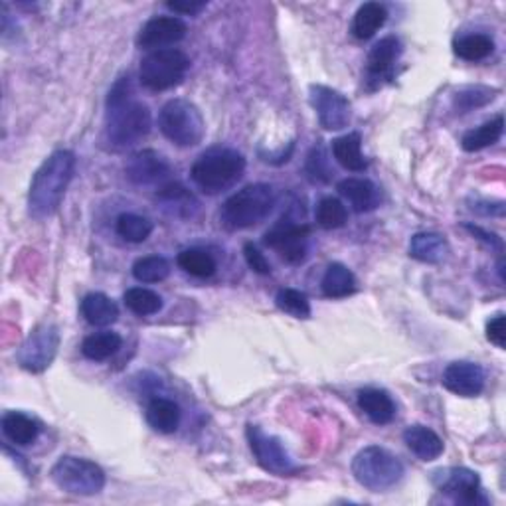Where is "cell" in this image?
<instances>
[{
  "instance_id": "cell-36",
  "label": "cell",
  "mask_w": 506,
  "mask_h": 506,
  "mask_svg": "<svg viewBox=\"0 0 506 506\" xmlns=\"http://www.w3.org/2000/svg\"><path fill=\"white\" fill-rule=\"evenodd\" d=\"M346 206L338 198H323L317 206V224L325 230L343 228L346 224Z\"/></svg>"
},
{
  "instance_id": "cell-30",
  "label": "cell",
  "mask_w": 506,
  "mask_h": 506,
  "mask_svg": "<svg viewBox=\"0 0 506 506\" xmlns=\"http://www.w3.org/2000/svg\"><path fill=\"white\" fill-rule=\"evenodd\" d=\"M123 340L117 333H111V330H106V333H96L89 335L84 345H81V353H84L86 358L96 360V363H101V360H107L113 354L117 353L121 348Z\"/></svg>"
},
{
  "instance_id": "cell-42",
  "label": "cell",
  "mask_w": 506,
  "mask_h": 506,
  "mask_svg": "<svg viewBox=\"0 0 506 506\" xmlns=\"http://www.w3.org/2000/svg\"><path fill=\"white\" fill-rule=\"evenodd\" d=\"M167 6L179 14H198L200 10L206 8V3H167Z\"/></svg>"
},
{
  "instance_id": "cell-19",
  "label": "cell",
  "mask_w": 506,
  "mask_h": 506,
  "mask_svg": "<svg viewBox=\"0 0 506 506\" xmlns=\"http://www.w3.org/2000/svg\"><path fill=\"white\" fill-rule=\"evenodd\" d=\"M408 449L421 461H436L443 453V439L426 426H409L404 431Z\"/></svg>"
},
{
  "instance_id": "cell-15",
  "label": "cell",
  "mask_w": 506,
  "mask_h": 506,
  "mask_svg": "<svg viewBox=\"0 0 506 506\" xmlns=\"http://www.w3.org/2000/svg\"><path fill=\"white\" fill-rule=\"evenodd\" d=\"M186 36V24L177 16H154L141 28L137 46L144 50H164L180 42Z\"/></svg>"
},
{
  "instance_id": "cell-24",
  "label": "cell",
  "mask_w": 506,
  "mask_h": 506,
  "mask_svg": "<svg viewBox=\"0 0 506 506\" xmlns=\"http://www.w3.org/2000/svg\"><path fill=\"white\" fill-rule=\"evenodd\" d=\"M182 411L179 404L169 398H154L147 406L149 426L159 433H174L180 426Z\"/></svg>"
},
{
  "instance_id": "cell-41",
  "label": "cell",
  "mask_w": 506,
  "mask_h": 506,
  "mask_svg": "<svg viewBox=\"0 0 506 506\" xmlns=\"http://www.w3.org/2000/svg\"><path fill=\"white\" fill-rule=\"evenodd\" d=\"M474 237H479V240H483L484 244H489L491 247H497L499 252H502V240L497 235V234H489V232H484L483 228H479V225H471L467 224L465 225Z\"/></svg>"
},
{
  "instance_id": "cell-11",
  "label": "cell",
  "mask_w": 506,
  "mask_h": 506,
  "mask_svg": "<svg viewBox=\"0 0 506 506\" xmlns=\"http://www.w3.org/2000/svg\"><path fill=\"white\" fill-rule=\"evenodd\" d=\"M308 234L311 228L305 224H295L291 220L277 222L273 228L265 234L263 242L267 247H271L287 263L299 265L305 262L308 252Z\"/></svg>"
},
{
  "instance_id": "cell-31",
  "label": "cell",
  "mask_w": 506,
  "mask_h": 506,
  "mask_svg": "<svg viewBox=\"0 0 506 506\" xmlns=\"http://www.w3.org/2000/svg\"><path fill=\"white\" fill-rule=\"evenodd\" d=\"M123 301H125V307L131 313H135L139 317L157 315L162 308L161 295L151 291V289H144V287L127 289V293L123 295Z\"/></svg>"
},
{
  "instance_id": "cell-20",
  "label": "cell",
  "mask_w": 506,
  "mask_h": 506,
  "mask_svg": "<svg viewBox=\"0 0 506 506\" xmlns=\"http://www.w3.org/2000/svg\"><path fill=\"white\" fill-rule=\"evenodd\" d=\"M338 192L345 196L354 212H370L380 202V192L366 179H346L338 182Z\"/></svg>"
},
{
  "instance_id": "cell-12",
  "label": "cell",
  "mask_w": 506,
  "mask_h": 506,
  "mask_svg": "<svg viewBox=\"0 0 506 506\" xmlns=\"http://www.w3.org/2000/svg\"><path fill=\"white\" fill-rule=\"evenodd\" d=\"M433 483H436L437 491H441L443 494H447L449 499L455 501L457 504H484L487 501L483 499V491H481V479L479 474L465 469V467H449V469H441L436 473L433 477Z\"/></svg>"
},
{
  "instance_id": "cell-1",
  "label": "cell",
  "mask_w": 506,
  "mask_h": 506,
  "mask_svg": "<svg viewBox=\"0 0 506 506\" xmlns=\"http://www.w3.org/2000/svg\"><path fill=\"white\" fill-rule=\"evenodd\" d=\"M151 131V111L135 97L131 78H121L107 96L106 127L101 143L113 152L129 151Z\"/></svg>"
},
{
  "instance_id": "cell-4",
  "label": "cell",
  "mask_w": 506,
  "mask_h": 506,
  "mask_svg": "<svg viewBox=\"0 0 506 506\" xmlns=\"http://www.w3.org/2000/svg\"><path fill=\"white\" fill-rule=\"evenodd\" d=\"M275 206V192L270 184H250L224 202L220 222L225 230H247L263 222Z\"/></svg>"
},
{
  "instance_id": "cell-9",
  "label": "cell",
  "mask_w": 506,
  "mask_h": 506,
  "mask_svg": "<svg viewBox=\"0 0 506 506\" xmlns=\"http://www.w3.org/2000/svg\"><path fill=\"white\" fill-rule=\"evenodd\" d=\"M58 348H60L58 327L51 323H44L36 327L32 333L28 335L23 346L18 348L16 360L20 368L40 374V372H44L51 363H54Z\"/></svg>"
},
{
  "instance_id": "cell-39",
  "label": "cell",
  "mask_w": 506,
  "mask_h": 506,
  "mask_svg": "<svg viewBox=\"0 0 506 506\" xmlns=\"http://www.w3.org/2000/svg\"><path fill=\"white\" fill-rule=\"evenodd\" d=\"M244 255H245L247 265H250V270H253L255 273H260V275H270L271 273L270 262L265 260V255L260 250H257L253 244L244 245Z\"/></svg>"
},
{
  "instance_id": "cell-28",
  "label": "cell",
  "mask_w": 506,
  "mask_h": 506,
  "mask_svg": "<svg viewBox=\"0 0 506 506\" xmlns=\"http://www.w3.org/2000/svg\"><path fill=\"white\" fill-rule=\"evenodd\" d=\"M502 131H504V117L497 115L494 119L483 123L481 127L465 133L463 139H461V147L467 152L483 151V149H487V147H491V144L497 143L502 137Z\"/></svg>"
},
{
  "instance_id": "cell-13",
  "label": "cell",
  "mask_w": 506,
  "mask_h": 506,
  "mask_svg": "<svg viewBox=\"0 0 506 506\" xmlns=\"http://www.w3.org/2000/svg\"><path fill=\"white\" fill-rule=\"evenodd\" d=\"M308 99L317 111L318 123L327 131H340L348 127L350 123V103L343 93L327 87V86H311Z\"/></svg>"
},
{
  "instance_id": "cell-21",
  "label": "cell",
  "mask_w": 506,
  "mask_h": 506,
  "mask_svg": "<svg viewBox=\"0 0 506 506\" xmlns=\"http://www.w3.org/2000/svg\"><path fill=\"white\" fill-rule=\"evenodd\" d=\"M449 253L447 240L436 232H421L411 237L409 255L423 263H439Z\"/></svg>"
},
{
  "instance_id": "cell-6",
  "label": "cell",
  "mask_w": 506,
  "mask_h": 506,
  "mask_svg": "<svg viewBox=\"0 0 506 506\" xmlns=\"http://www.w3.org/2000/svg\"><path fill=\"white\" fill-rule=\"evenodd\" d=\"M159 129L177 147H196L206 133L200 109L186 99H170L159 113Z\"/></svg>"
},
{
  "instance_id": "cell-26",
  "label": "cell",
  "mask_w": 506,
  "mask_h": 506,
  "mask_svg": "<svg viewBox=\"0 0 506 506\" xmlns=\"http://www.w3.org/2000/svg\"><path fill=\"white\" fill-rule=\"evenodd\" d=\"M81 315L93 327H109L117 321L119 308L103 293H89L81 301Z\"/></svg>"
},
{
  "instance_id": "cell-29",
  "label": "cell",
  "mask_w": 506,
  "mask_h": 506,
  "mask_svg": "<svg viewBox=\"0 0 506 506\" xmlns=\"http://www.w3.org/2000/svg\"><path fill=\"white\" fill-rule=\"evenodd\" d=\"M159 202L164 210H169L172 216H192V210L198 206L194 196L180 184H164L157 194Z\"/></svg>"
},
{
  "instance_id": "cell-14",
  "label": "cell",
  "mask_w": 506,
  "mask_h": 506,
  "mask_svg": "<svg viewBox=\"0 0 506 506\" xmlns=\"http://www.w3.org/2000/svg\"><path fill=\"white\" fill-rule=\"evenodd\" d=\"M127 179L137 186L162 184L170 177V164L157 151H139L131 154L125 164Z\"/></svg>"
},
{
  "instance_id": "cell-5",
  "label": "cell",
  "mask_w": 506,
  "mask_h": 506,
  "mask_svg": "<svg viewBox=\"0 0 506 506\" xmlns=\"http://www.w3.org/2000/svg\"><path fill=\"white\" fill-rule=\"evenodd\" d=\"M354 479L372 492H384L404 477V465L384 447L370 446L356 453L353 461Z\"/></svg>"
},
{
  "instance_id": "cell-16",
  "label": "cell",
  "mask_w": 506,
  "mask_h": 506,
  "mask_svg": "<svg viewBox=\"0 0 506 506\" xmlns=\"http://www.w3.org/2000/svg\"><path fill=\"white\" fill-rule=\"evenodd\" d=\"M484 370L467 360H457L451 363L446 372H443V386H446L451 394L461 398H477L484 388Z\"/></svg>"
},
{
  "instance_id": "cell-38",
  "label": "cell",
  "mask_w": 506,
  "mask_h": 506,
  "mask_svg": "<svg viewBox=\"0 0 506 506\" xmlns=\"http://www.w3.org/2000/svg\"><path fill=\"white\" fill-rule=\"evenodd\" d=\"M492 89L489 87H467V89H463L457 93V97H455V107L459 109L457 113H467V111H473V109H477V107H483V106H487V103L494 97L492 96Z\"/></svg>"
},
{
  "instance_id": "cell-8",
  "label": "cell",
  "mask_w": 506,
  "mask_h": 506,
  "mask_svg": "<svg viewBox=\"0 0 506 506\" xmlns=\"http://www.w3.org/2000/svg\"><path fill=\"white\" fill-rule=\"evenodd\" d=\"M50 477L61 491L78 497H93L106 487V473L99 465L74 455L60 457L51 467Z\"/></svg>"
},
{
  "instance_id": "cell-32",
  "label": "cell",
  "mask_w": 506,
  "mask_h": 506,
  "mask_svg": "<svg viewBox=\"0 0 506 506\" xmlns=\"http://www.w3.org/2000/svg\"><path fill=\"white\" fill-rule=\"evenodd\" d=\"M453 50H455V54L465 61H481L492 54L494 42L487 34H469L459 38L457 42L453 44Z\"/></svg>"
},
{
  "instance_id": "cell-3",
  "label": "cell",
  "mask_w": 506,
  "mask_h": 506,
  "mask_svg": "<svg viewBox=\"0 0 506 506\" xmlns=\"http://www.w3.org/2000/svg\"><path fill=\"white\" fill-rule=\"evenodd\" d=\"M245 159L234 149H210L200 154L192 164L190 177L194 184L206 194H220L242 179Z\"/></svg>"
},
{
  "instance_id": "cell-7",
  "label": "cell",
  "mask_w": 506,
  "mask_h": 506,
  "mask_svg": "<svg viewBox=\"0 0 506 506\" xmlns=\"http://www.w3.org/2000/svg\"><path fill=\"white\" fill-rule=\"evenodd\" d=\"M190 68V60L182 50H154L141 61L139 79L151 91H167L179 86Z\"/></svg>"
},
{
  "instance_id": "cell-18",
  "label": "cell",
  "mask_w": 506,
  "mask_h": 506,
  "mask_svg": "<svg viewBox=\"0 0 506 506\" xmlns=\"http://www.w3.org/2000/svg\"><path fill=\"white\" fill-rule=\"evenodd\" d=\"M358 408L376 426H386L396 418V404L386 390L364 388L358 391Z\"/></svg>"
},
{
  "instance_id": "cell-22",
  "label": "cell",
  "mask_w": 506,
  "mask_h": 506,
  "mask_svg": "<svg viewBox=\"0 0 506 506\" xmlns=\"http://www.w3.org/2000/svg\"><path fill=\"white\" fill-rule=\"evenodd\" d=\"M3 433L10 443H14L18 447L32 446L40 436V426L26 414L20 411H8L3 418Z\"/></svg>"
},
{
  "instance_id": "cell-40",
  "label": "cell",
  "mask_w": 506,
  "mask_h": 506,
  "mask_svg": "<svg viewBox=\"0 0 506 506\" xmlns=\"http://www.w3.org/2000/svg\"><path fill=\"white\" fill-rule=\"evenodd\" d=\"M487 338L499 348L506 346V321L504 315H497L487 323Z\"/></svg>"
},
{
  "instance_id": "cell-35",
  "label": "cell",
  "mask_w": 506,
  "mask_h": 506,
  "mask_svg": "<svg viewBox=\"0 0 506 506\" xmlns=\"http://www.w3.org/2000/svg\"><path fill=\"white\" fill-rule=\"evenodd\" d=\"M180 270L190 273L194 277H210L216 273V260L204 250H184L179 253Z\"/></svg>"
},
{
  "instance_id": "cell-37",
  "label": "cell",
  "mask_w": 506,
  "mask_h": 506,
  "mask_svg": "<svg viewBox=\"0 0 506 506\" xmlns=\"http://www.w3.org/2000/svg\"><path fill=\"white\" fill-rule=\"evenodd\" d=\"M275 303L283 313L291 315L295 318L311 317V305H308L307 295L297 291V289H281V291H279L275 297Z\"/></svg>"
},
{
  "instance_id": "cell-2",
  "label": "cell",
  "mask_w": 506,
  "mask_h": 506,
  "mask_svg": "<svg viewBox=\"0 0 506 506\" xmlns=\"http://www.w3.org/2000/svg\"><path fill=\"white\" fill-rule=\"evenodd\" d=\"M76 154L71 151H56L42 162L30 184L28 206L34 218L42 220L54 216L60 208L68 186L74 179Z\"/></svg>"
},
{
  "instance_id": "cell-34",
  "label": "cell",
  "mask_w": 506,
  "mask_h": 506,
  "mask_svg": "<svg viewBox=\"0 0 506 506\" xmlns=\"http://www.w3.org/2000/svg\"><path fill=\"white\" fill-rule=\"evenodd\" d=\"M117 234L131 244H143L152 234V222L137 214H121L115 224Z\"/></svg>"
},
{
  "instance_id": "cell-27",
  "label": "cell",
  "mask_w": 506,
  "mask_h": 506,
  "mask_svg": "<svg viewBox=\"0 0 506 506\" xmlns=\"http://www.w3.org/2000/svg\"><path fill=\"white\" fill-rule=\"evenodd\" d=\"M321 287L328 299H345L356 291V279L346 265L330 263L325 271Z\"/></svg>"
},
{
  "instance_id": "cell-25",
  "label": "cell",
  "mask_w": 506,
  "mask_h": 506,
  "mask_svg": "<svg viewBox=\"0 0 506 506\" xmlns=\"http://www.w3.org/2000/svg\"><path fill=\"white\" fill-rule=\"evenodd\" d=\"M388 20V10L380 3H366L356 10L353 18V26L350 32L358 40H370L378 30L386 24Z\"/></svg>"
},
{
  "instance_id": "cell-33",
  "label": "cell",
  "mask_w": 506,
  "mask_h": 506,
  "mask_svg": "<svg viewBox=\"0 0 506 506\" xmlns=\"http://www.w3.org/2000/svg\"><path fill=\"white\" fill-rule=\"evenodd\" d=\"M170 275V263L161 255L141 257L133 263V277L141 283H161Z\"/></svg>"
},
{
  "instance_id": "cell-17",
  "label": "cell",
  "mask_w": 506,
  "mask_h": 506,
  "mask_svg": "<svg viewBox=\"0 0 506 506\" xmlns=\"http://www.w3.org/2000/svg\"><path fill=\"white\" fill-rule=\"evenodd\" d=\"M401 56V42L396 36H386L370 50L366 60V74L368 79L380 81L388 79L394 74V68Z\"/></svg>"
},
{
  "instance_id": "cell-23",
  "label": "cell",
  "mask_w": 506,
  "mask_h": 506,
  "mask_svg": "<svg viewBox=\"0 0 506 506\" xmlns=\"http://www.w3.org/2000/svg\"><path fill=\"white\" fill-rule=\"evenodd\" d=\"M333 154L340 167L353 172H363L368 169V161L363 154V139L358 133H348L345 137L333 141Z\"/></svg>"
},
{
  "instance_id": "cell-10",
  "label": "cell",
  "mask_w": 506,
  "mask_h": 506,
  "mask_svg": "<svg viewBox=\"0 0 506 506\" xmlns=\"http://www.w3.org/2000/svg\"><path fill=\"white\" fill-rule=\"evenodd\" d=\"M245 433L257 463H260L267 473H273L277 477H291V474L299 471L295 461L283 447L281 439L267 436V433H263L262 428L257 426H247Z\"/></svg>"
}]
</instances>
